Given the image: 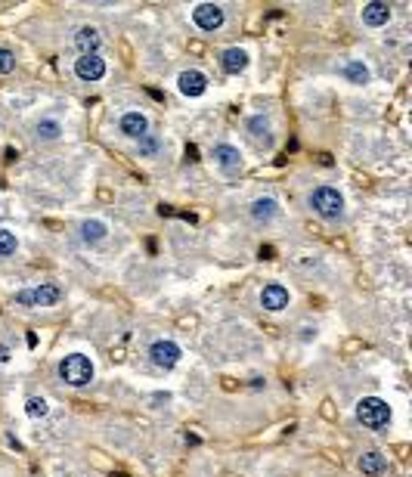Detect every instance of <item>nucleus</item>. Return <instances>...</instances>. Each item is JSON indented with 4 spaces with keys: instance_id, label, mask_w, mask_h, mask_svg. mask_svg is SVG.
Instances as JSON below:
<instances>
[{
    "instance_id": "obj_6",
    "label": "nucleus",
    "mask_w": 412,
    "mask_h": 477,
    "mask_svg": "<svg viewBox=\"0 0 412 477\" xmlns=\"http://www.w3.org/2000/svg\"><path fill=\"white\" fill-rule=\"evenodd\" d=\"M192 22H196L202 31H217L223 25V6H217V3H198L196 10H192Z\"/></svg>"
},
{
    "instance_id": "obj_1",
    "label": "nucleus",
    "mask_w": 412,
    "mask_h": 477,
    "mask_svg": "<svg viewBox=\"0 0 412 477\" xmlns=\"http://www.w3.org/2000/svg\"><path fill=\"white\" fill-rule=\"evenodd\" d=\"M59 378H63L65 384H72V388H84V384L93 382V363L90 357L84 354H68L59 359Z\"/></svg>"
},
{
    "instance_id": "obj_10",
    "label": "nucleus",
    "mask_w": 412,
    "mask_h": 477,
    "mask_svg": "<svg viewBox=\"0 0 412 477\" xmlns=\"http://www.w3.org/2000/svg\"><path fill=\"white\" fill-rule=\"evenodd\" d=\"M214 162L221 164L223 174H239V171H242V152L236 146H230V143H221V146L214 149Z\"/></svg>"
},
{
    "instance_id": "obj_8",
    "label": "nucleus",
    "mask_w": 412,
    "mask_h": 477,
    "mask_svg": "<svg viewBox=\"0 0 412 477\" xmlns=\"http://www.w3.org/2000/svg\"><path fill=\"white\" fill-rule=\"evenodd\" d=\"M260 307L270 310V313H279V310L288 307V288L279 286V282H270V286L260 288Z\"/></svg>"
},
{
    "instance_id": "obj_24",
    "label": "nucleus",
    "mask_w": 412,
    "mask_h": 477,
    "mask_svg": "<svg viewBox=\"0 0 412 477\" xmlns=\"http://www.w3.org/2000/svg\"><path fill=\"white\" fill-rule=\"evenodd\" d=\"M248 130L254 136H264L267 140V130H270V124H267V118H260V115H254V118L248 121Z\"/></svg>"
},
{
    "instance_id": "obj_25",
    "label": "nucleus",
    "mask_w": 412,
    "mask_h": 477,
    "mask_svg": "<svg viewBox=\"0 0 412 477\" xmlns=\"http://www.w3.org/2000/svg\"><path fill=\"white\" fill-rule=\"evenodd\" d=\"M6 359H10V347H6V344H0V363H6Z\"/></svg>"
},
{
    "instance_id": "obj_9",
    "label": "nucleus",
    "mask_w": 412,
    "mask_h": 477,
    "mask_svg": "<svg viewBox=\"0 0 412 477\" xmlns=\"http://www.w3.org/2000/svg\"><path fill=\"white\" fill-rule=\"evenodd\" d=\"M177 90L183 96H202L208 90V78H205L198 68H187V72L177 75Z\"/></svg>"
},
{
    "instance_id": "obj_4",
    "label": "nucleus",
    "mask_w": 412,
    "mask_h": 477,
    "mask_svg": "<svg viewBox=\"0 0 412 477\" xmlns=\"http://www.w3.org/2000/svg\"><path fill=\"white\" fill-rule=\"evenodd\" d=\"M63 301V288L53 286V282H40L38 288H25V292H16L13 304L16 307H53V304Z\"/></svg>"
},
{
    "instance_id": "obj_18",
    "label": "nucleus",
    "mask_w": 412,
    "mask_h": 477,
    "mask_svg": "<svg viewBox=\"0 0 412 477\" xmlns=\"http://www.w3.org/2000/svg\"><path fill=\"white\" fill-rule=\"evenodd\" d=\"M344 78L350 81V84H369V65L360 59H350L344 65Z\"/></svg>"
},
{
    "instance_id": "obj_14",
    "label": "nucleus",
    "mask_w": 412,
    "mask_h": 477,
    "mask_svg": "<svg viewBox=\"0 0 412 477\" xmlns=\"http://www.w3.org/2000/svg\"><path fill=\"white\" fill-rule=\"evenodd\" d=\"M363 22L369 29H381V25L390 22V3H381V0H372V3L363 6Z\"/></svg>"
},
{
    "instance_id": "obj_13",
    "label": "nucleus",
    "mask_w": 412,
    "mask_h": 477,
    "mask_svg": "<svg viewBox=\"0 0 412 477\" xmlns=\"http://www.w3.org/2000/svg\"><path fill=\"white\" fill-rule=\"evenodd\" d=\"M221 68L226 75H239L248 68V53L242 50V47H226L221 53Z\"/></svg>"
},
{
    "instance_id": "obj_23",
    "label": "nucleus",
    "mask_w": 412,
    "mask_h": 477,
    "mask_svg": "<svg viewBox=\"0 0 412 477\" xmlns=\"http://www.w3.org/2000/svg\"><path fill=\"white\" fill-rule=\"evenodd\" d=\"M13 68H16V56H13V50L0 47V75H10Z\"/></svg>"
},
{
    "instance_id": "obj_7",
    "label": "nucleus",
    "mask_w": 412,
    "mask_h": 477,
    "mask_svg": "<svg viewBox=\"0 0 412 477\" xmlns=\"http://www.w3.org/2000/svg\"><path fill=\"white\" fill-rule=\"evenodd\" d=\"M74 75H78L81 81H87V84L102 81L106 78V59L102 56H78L74 59Z\"/></svg>"
},
{
    "instance_id": "obj_3",
    "label": "nucleus",
    "mask_w": 412,
    "mask_h": 477,
    "mask_svg": "<svg viewBox=\"0 0 412 477\" xmlns=\"http://www.w3.org/2000/svg\"><path fill=\"white\" fill-rule=\"evenodd\" d=\"M307 202H310V208L317 211L322 220H338L341 214H344V196H341L335 186H317Z\"/></svg>"
},
{
    "instance_id": "obj_16",
    "label": "nucleus",
    "mask_w": 412,
    "mask_h": 477,
    "mask_svg": "<svg viewBox=\"0 0 412 477\" xmlns=\"http://www.w3.org/2000/svg\"><path fill=\"white\" fill-rule=\"evenodd\" d=\"M360 471L369 474V477H379V474L388 471V459H384L381 453H366V455H360Z\"/></svg>"
},
{
    "instance_id": "obj_5",
    "label": "nucleus",
    "mask_w": 412,
    "mask_h": 477,
    "mask_svg": "<svg viewBox=\"0 0 412 477\" xmlns=\"http://www.w3.org/2000/svg\"><path fill=\"white\" fill-rule=\"evenodd\" d=\"M149 357H152V363L159 366V369H174L177 363H180L183 350L177 341H168V338H161V341H155L152 347H149Z\"/></svg>"
},
{
    "instance_id": "obj_15",
    "label": "nucleus",
    "mask_w": 412,
    "mask_h": 477,
    "mask_svg": "<svg viewBox=\"0 0 412 477\" xmlns=\"http://www.w3.org/2000/svg\"><path fill=\"white\" fill-rule=\"evenodd\" d=\"M251 217L258 220V224H270V220L279 217V202L276 198H270V196L254 198L251 202Z\"/></svg>"
},
{
    "instance_id": "obj_12",
    "label": "nucleus",
    "mask_w": 412,
    "mask_h": 477,
    "mask_svg": "<svg viewBox=\"0 0 412 477\" xmlns=\"http://www.w3.org/2000/svg\"><path fill=\"white\" fill-rule=\"evenodd\" d=\"M74 47L81 50V56H100V47H102L100 31L90 29V25L78 29V34H74Z\"/></svg>"
},
{
    "instance_id": "obj_2",
    "label": "nucleus",
    "mask_w": 412,
    "mask_h": 477,
    "mask_svg": "<svg viewBox=\"0 0 412 477\" xmlns=\"http://www.w3.org/2000/svg\"><path fill=\"white\" fill-rule=\"evenodd\" d=\"M356 421L360 425H366L369 431H381V428L390 425V406L388 400L381 397H363L360 403H356Z\"/></svg>"
},
{
    "instance_id": "obj_19",
    "label": "nucleus",
    "mask_w": 412,
    "mask_h": 477,
    "mask_svg": "<svg viewBox=\"0 0 412 477\" xmlns=\"http://www.w3.org/2000/svg\"><path fill=\"white\" fill-rule=\"evenodd\" d=\"M59 134H63V124L53 121V118H40L38 121V136L40 140H59Z\"/></svg>"
},
{
    "instance_id": "obj_20",
    "label": "nucleus",
    "mask_w": 412,
    "mask_h": 477,
    "mask_svg": "<svg viewBox=\"0 0 412 477\" xmlns=\"http://www.w3.org/2000/svg\"><path fill=\"white\" fill-rule=\"evenodd\" d=\"M19 242H16V233L6 230V226H0V258H10V254H16Z\"/></svg>"
},
{
    "instance_id": "obj_17",
    "label": "nucleus",
    "mask_w": 412,
    "mask_h": 477,
    "mask_svg": "<svg viewBox=\"0 0 412 477\" xmlns=\"http://www.w3.org/2000/svg\"><path fill=\"white\" fill-rule=\"evenodd\" d=\"M109 233V226L102 224V220H84L81 224V239L87 242V245H96V242H102Z\"/></svg>"
},
{
    "instance_id": "obj_22",
    "label": "nucleus",
    "mask_w": 412,
    "mask_h": 477,
    "mask_svg": "<svg viewBox=\"0 0 412 477\" xmlns=\"http://www.w3.org/2000/svg\"><path fill=\"white\" fill-rule=\"evenodd\" d=\"M159 149H161L159 136H152V134L140 136V155H155V152H159Z\"/></svg>"
},
{
    "instance_id": "obj_11",
    "label": "nucleus",
    "mask_w": 412,
    "mask_h": 477,
    "mask_svg": "<svg viewBox=\"0 0 412 477\" xmlns=\"http://www.w3.org/2000/svg\"><path fill=\"white\" fill-rule=\"evenodd\" d=\"M118 127L125 136H130V140H140V136L149 134V118L143 112H125L118 121Z\"/></svg>"
},
{
    "instance_id": "obj_21",
    "label": "nucleus",
    "mask_w": 412,
    "mask_h": 477,
    "mask_svg": "<svg viewBox=\"0 0 412 477\" xmlns=\"http://www.w3.org/2000/svg\"><path fill=\"white\" fill-rule=\"evenodd\" d=\"M25 412H29V419H44L47 416V400L44 397H29Z\"/></svg>"
}]
</instances>
